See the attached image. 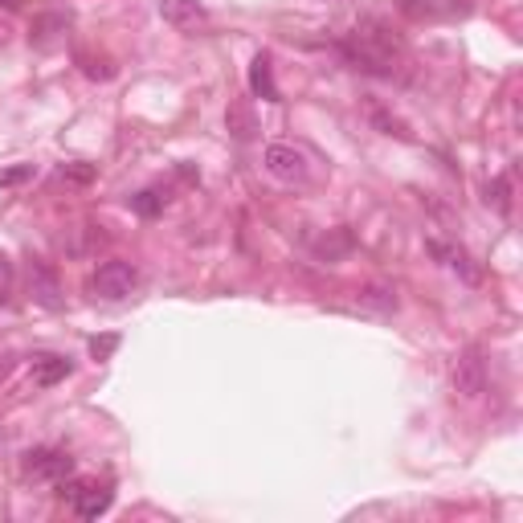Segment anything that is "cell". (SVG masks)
<instances>
[{"label": "cell", "instance_id": "8992f818", "mask_svg": "<svg viewBox=\"0 0 523 523\" xmlns=\"http://www.w3.org/2000/svg\"><path fill=\"white\" fill-rule=\"evenodd\" d=\"M160 16L180 33H196L209 25V8L196 0H160Z\"/></svg>", "mask_w": 523, "mask_h": 523}, {"label": "cell", "instance_id": "44dd1931", "mask_svg": "<svg viewBox=\"0 0 523 523\" xmlns=\"http://www.w3.org/2000/svg\"><path fill=\"white\" fill-rule=\"evenodd\" d=\"M0 5H5V8H16V0H0Z\"/></svg>", "mask_w": 523, "mask_h": 523}, {"label": "cell", "instance_id": "4fadbf2b", "mask_svg": "<svg viewBox=\"0 0 523 523\" xmlns=\"http://www.w3.org/2000/svg\"><path fill=\"white\" fill-rule=\"evenodd\" d=\"M348 250H351V237L343 233V229H335L331 242H327V237H323V242H315V253H319V258H327V262H340Z\"/></svg>", "mask_w": 523, "mask_h": 523}, {"label": "cell", "instance_id": "3957f363", "mask_svg": "<svg viewBox=\"0 0 523 523\" xmlns=\"http://www.w3.org/2000/svg\"><path fill=\"white\" fill-rule=\"evenodd\" d=\"M262 163H266V172L274 180H282V184H302L311 172L307 155H302L294 143H270L266 152H262Z\"/></svg>", "mask_w": 523, "mask_h": 523}, {"label": "cell", "instance_id": "ba28073f", "mask_svg": "<svg viewBox=\"0 0 523 523\" xmlns=\"http://www.w3.org/2000/svg\"><path fill=\"white\" fill-rule=\"evenodd\" d=\"M29 286H33V299H37L41 307H49V311H57V307H62V286H57L54 270H45V266H33Z\"/></svg>", "mask_w": 523, "mask_h": 523}, {"label": "cell", "instance_id": "5bb4252c", "mask_svg": "<svg viewBox=\"0 0 523 523\" xmlns=\"http://www.w3.org/2000/svg\"><path fill=\"white\" fill-rule=\"evenodd\" d=\"M487 204H495V209L503 212V217L511 212V184H507L503 176L490 180V184H487Z\"/></svg>", "mask_w": 523, "mask_h": 523}, {"label": "cell", "instance_id": "30bf717a", "mask_svg": "<svg viewBox=\"0 0 523 523\" xmlns=\"http://www.w3.org/2000/svg\"><path fill=\"white\" fill-rule=\"evenodd\" d=\"M250 90L258 98H266V103H278V86H274V70H270V57L258 54L250 65Z\"/></svg>", "mask_w": 523, "mask_h": 523}, {"label": "cell", "instance_id": "7a4b0ae2", "mask_svg": "<svg viewBox=\"0 0 523 523\" xmlns=\"http://www.w3.org/2000/svg\"><path fill=\"white\" fill-rule=\"evenodd\" d=\"M86 286H90L94 299L123 302V299H131V294L139 291V270L131 266V262H123V258H111V262H103V266L90 274Z\"/></svg>", "mask_w": 523, "mask_h": 523}, {"label": "cell", "instance_id": "277c9868", "mask_svg": "<svg viewBox=\"0 0 523 523\" xmlns=\"http://www.w3.org/2000/svg\"><path fill=\"white\" fill-rule=\"evenodd\" d=\"M449 380H454V392L466 400H479L482 389H487V360H482L479 348H466L462 356L454 360V372H449Z\"/></svg>", "mask_w": 523, "mask_h": 523}, {"label": "cell", "instance_id": "ac0fdd59", "mask_svg": "<svg viewBox=\"0 0 523 523\" xmlns=\"http://www.w3.org/2000/svg\"><path fill=\"white\" fill-rule=\"evenodd\" d=\"M29 176H33V163H21V168L0 172V184H21V180H29Z\"/></svg>", "mask_w": 523, "mask_h": 523}, {"label": "cell", "instance_id": "9a60e30c", "mask_svg": "<svg viewBox=\"0 0 523 523\" xmlns=\"http://www.w3.org/2000/svg\"><path fill=\"white\" fill-rule=\"evenodd\" d=\"M229 131H233L237 139H250V131H253V119H250V114L242 111V106H233V111H229Z\"/></svg>", "mask_w": 523, "mask_h": 523}, {"label": "cell", "instance_id": "52a82bcc", "mask_svg": "<svg viewBox=\"0 0 523 523\" xmlns=\"http://www.w3.org/2000/svg\"><path fill=\"white\" fill-rule=\"evenodd\" d=\"M70 470H74V462L62 449H37V454H29V474L41 482H65Z\"/></svg>", "mask_w": 523, "mask_h": 523}, {"label": "cell", "instance_id": "9c48e42d", "mask_svg": "<svg viewBox=\"0 0 523 523\" xmlns=\"http://www.w3.org/2000/svg\"><path fill=\"white\" fill-rule=\"evenodd\" d=\"M74 372V364L65 356H33V380L41 384V389H49V384L65 380V376Z\"/></svg>", "mask_w": 523, "mask_h": 523}, {"label": "cell", "instance_id": "5b68a950", "mask_svg": "<svg viewBox=\"0 0 523 523\" xmlns=\"http://www.w3.org/2000/svg\"><path fill=\"white\" fill-rule=\"evenodd\" d=\"M70 503L82 519H98L103 511H111L114 503V490L106 482H74L70 487Z\"/></svg>", "mask_w": 523, "mask_h": 523}, {"label": "cell", "instance_id": "ffe728a7", "mask_svg": "<svg viewBox=\"0 0 523 523\" xmlns=\"http://www.w3.org/2000/svg\"><path fill=\"white\" fill-rule=\"evenodd\" d=\"M62 176H74V180H90V168H62Z\"/></svg>", "mask_w": 523, "mask_h": 523}, {"label": "cell", "instance_id": "2e32d148", "mask_svg": "<svg viewBox=\"0 0 523 523\" xmlns=\"http://www.w3.org/2000/svg\"><path fill=\"white\" fill-rule=\"evenodd\" d=\"M131 204H135V209L143 212V217H155L163 201H160V192H155V188H147V192H139V196H135V201H131Z\"/></svg>", "mask_w": 523, "mask_h": 523}, {"label": "cell", "instance_id": "e0dca14e", "mask_svg": "<svg viewBox=\"0 0 523 523\" xmlns=\"http://www.w3.org/2000/svg\"><path fill=\"white\" fill-rule=\"evenodd\" d=\"M8 294H13V262L0 258V302H8Z\"/></svg>", "mask_w": 523, "mask_h": 523}, {"label": "cell", "instance_id": "d6986e66", "mask_svg": "<svg viewBox=\"0 0 523 523\" xmlns=\"http://www.w3.org/2000/svg\"><path fill=\"white\" fill-rule=\"evenodd\" d=\"M114 348H119V340H114V335H106V340H90V351H94V360H106Z\"/></svg>", "mask_w": 523, "mask_h": 523}, {"label": "cell", "instance_id": "6da1fadb", "mask_svg": "<svg viewBox=\"0 0 523 523\" xmlns=\"http://www.w3.org/2000/svg\"><path fill=\"white\" fill-rule=\"evenodd\" d=\"M343 54H348L360 70L380 74V78H392V74H400V65H405V41H400L384 21L368 16V21H360L356 29L348 33Z\"/></svg>", "mask_w": 523, "mask_h": 523}, {"label": "cell", "instance_id": "7c38bea8", "mask_svg": "<svg viewBox=\"0 0 523 523\" xmlns=\"http://www.w3.org/2000/svg\"><path fill=\"white\" fill-rule=\"evenodd\" d=\"M360 294V307L364 311H376V315H389V311H397V294L392 291H384V286H364V291H356Z\"/></svg>", "mask_w": 523, "mask_h": 523}, {"label": "cell", "instance_id": "8fae6325", "mask_svg": "<svg viewBox=\"0 0 523 523\" xmlns=\"http://www.w3.org/2000/svg\"><path fill=\"white\" fill-rule=\"evenodd\" d=\"M429 250H433V253H438V258H441V262H446V266H449V270H458V274H462V278H466V282H479V270H474V266H470V258H466V253H462V250H454V245H441V242H429Z\"/></svg>", "mask_w": 523, "mask_h": 523}]
</instances>
